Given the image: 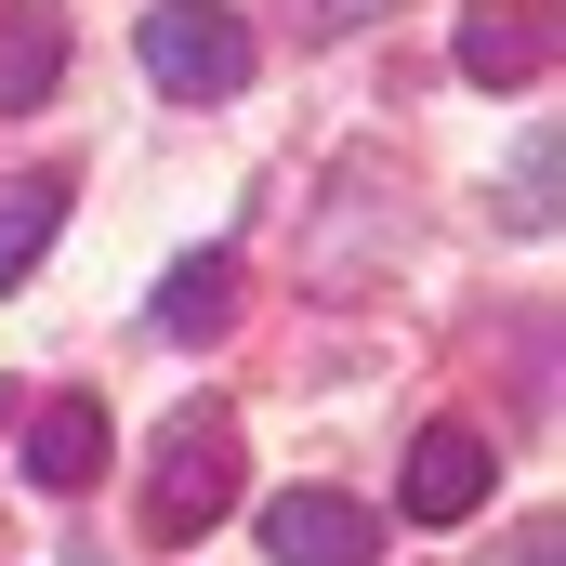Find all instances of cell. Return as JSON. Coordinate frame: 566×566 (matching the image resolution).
I'll list each match as a JSON object with an SVG mask.
<instances>
[{
  "label": "cell",
  "mask_w": 566,
  "mask_h": 566,
  "mask_svg": "<svg viewBox=\"0 0 566 566\" xmlns=\"http://www.w3.org/2000/svg\"><path fill=\"white\" fill-rule=\"evenodd\" d=\"M53 224H66V171H0V290L40 277Z\"/></svg>",
  "instance_id": "obj_9"
},
{
  "label": "cell",
  "mask_w": 566,
  "mask_h": 566,
  "mask_svg": "<svg viewBox=\"0 0 566 566\" xmlns=\"http://www.w3.org/2000/svg\"><path fill=\"white\" fill-rule=\"evenodd\" d=\"M396 0H303V40H356V27H382Z\"/></svg>",
  "instance_id": "obj_10"
},
{
  "label": "cell",
  "mask_w": 566,
  "mask_h": 566,
  "mask_svg": "<svg viewBox=\"0 0 566 566\" xmlns=\"http://www.w3.org/2000/svg\"><path fill=\"white\" fill-rule=\"evenodd\" d=\"M238 514V409H211V396H185L158 448H145V541L158 554H185L198 527H224Z\"/></svg>",
  "instance_id": "obj_1"
},
{
  "label": "cell",
  "mask_w": 566,
  "mask_h": 566,
  "mask_svg": "<svg viewBox=\"0 0 566 566\" xmlns=\"http://www.w3.org/2000/svg\"><path fill=\"white\" fill-rule=\"evenodd\" d=\"M53 80H66V13L53 0H0V119L53 106Z\"/></svg>",
  "instance_id": "obj_7"
},
{
  "label": "cell",
  "mask_w": 566,
  "mask_h": 566,
  "mask_svg": "<svg viewBox=\"0 0 566 566\" xmlns=\"http://www.w3.org/2000/svg\"><path fill=\"white\" fill-rule=\"evenodd\" d=\"M145 329L158 343H211V329H238V251H185L158 303H145Z\"/></svg>",
  "instance_id": "obj_8"
},
{
  "label": "cell",
  "mask_w": 566,
  "mask_h": 566,
  "mask_svg": "<svg viewBox=\"0 0 566 566\" xmlns=\"http://www.w3.org/2000/svg\"><path fill=\"white\" fill-rule=\"evenodd\" d=\"M461 80L474 93L554 80V0H461Z\"/></svg>",
  "instance_id": "obj_5"
},
{
  "label": "cell",
  "mask_w": 566,
  "mask_h": 566,
  "mask_svg": "<svg viewBox=\"0 0 566 566\" xmlns=\"http://www.w3.org/2000/svg\"><path fill=\"white\" fill-rule=\"evenodd\" d=\"M488 488H501V448H488L474 422L409 434V461H396V501H409V527H461V514H488Z\"/></svg>",
  "instance_id": "obj_3"
},
{
  "label": "cell",
  "mask_w": 566,
  "mask_h": 566,
  "mask_svg": "<svg viewBox=\"0 0 566 566\" xmlns=\"http://www.w3.org/2000/svg\"><path fill=\"white\" fill-rule=\"evenodd\" d=\"M264 554L277 566H382V514L343 488H277L264 501Z\"/></svg>",
  "instance_id": "obj_4"
},
{
  "label": "cell",
  "mask_w": 566,
  "mask_h": 566,
  "mask_svg": "<svg viewBox=\"0 0 566 566\" xmlns=\"http://www.w3.org/2000/svg\"><path fill=\"white\" fill-rule=\"evenodd\" d=\"M145 80L158 93H185V106H224V93H251V27L224 13V0H158L133 27Z\"/></svg>",
  "instance_id": "obj_2"
},
{
  "label": "cell",
  "mask_w": 566,
  "mask_h": 566,
  "mask_svg": "<svg viewBox=\"0 0 566 566\" xmlns=\"http://www.w3.org/2000/svg\"><path fill=\"white\" fill-rule=\"evenodd\" d=\"M106 474V396H40L27 409V488H93Z\"/></svg>",
  "instance_id": "obj_6"
}]
</instances>
